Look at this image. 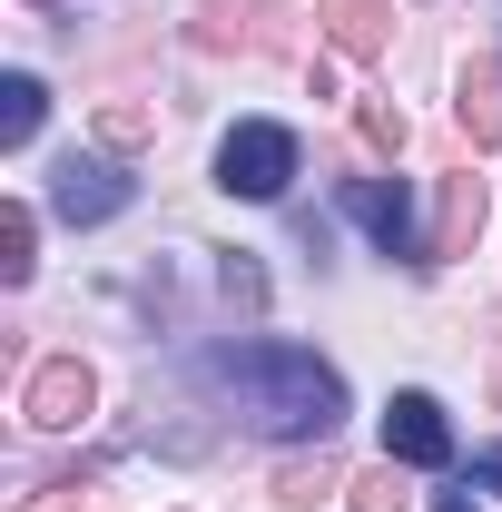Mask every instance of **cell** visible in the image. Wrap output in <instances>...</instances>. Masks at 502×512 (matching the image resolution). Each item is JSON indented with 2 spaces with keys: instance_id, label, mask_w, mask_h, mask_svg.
I'll use <instances>...</instances> for the list:
<instances>
[{
  "instance_id": "11",
  "label": "cell",
  "mask_w": 502,
  "mask_h": 512,
  "mask_svg": "<svg viewBox=\"0 0 502 512\" xmlns=\"http://www.w3.org/2000/svg\"><path fill=\"white\" fill-rule=\"evenodd\" d=\"M30 266H40V217L10 197L0 207V286H30Z\"/></svg>"
},
{
  "instance_id": "10",
  "label": "cell",
  "mask_w": 502,
  "mask_h": 512,
  "mask_svg": "<svg viewBox=\"0 0 502 512\" xmlns=\"http://www.w3.org/2000/svg\"><path fill=\"white\" fill-rule=\"evenodd\" d=\"M483 227V178H443V217H434V256H463Z\"/></svg>"
},
{
  "instance_id": "15",
  "label": "cell",
  "mask_w": 502,
  "mask_h": 512,
  "mask_svg": "<svg viewBox=\"0 0 502 512\" xmlns=\"http://www.w3.org/2000/svg\"><path fill=\"white\" fill-rule=\"evenodd\" d=\"M148 109H138V99H109V109H99V138H109V148H138V138H148Z\"/></svg>"
},
{
  "instance_id": "2",
  "label": "cell",
  "mask_w": 502,
  "mask_h": 512,
  "mask_svg": "<svg viewBox=\"0 0 502 512\" xmlns=\"http://www.w3.org/2000/svg\"><path fill=\"white\" fill-rule=\"evenodd\" d=\"M286 178H296V128H276V119L227 128V148H217V188L227 197H286Z\"/></svg>"
},
{
  "instance_id": "9",
  "label": "cell",
  "mask_w": 502,
  "mask_h": 512,
  "mask_svg": "<svg viewBox=\"0 0 502 512\" xmlns=\"http://www.w3.org/2000/svg\"><path fill=\"white\" fill-rule=\"evenodd\" d=\"M40 119H50V89H40L30 69H10V79H0V148H30Z\"/></svg>"
},
{
  "instance_id": "18",
  "label": "cell",
  "mask_w": 502,
  "mask_h": 512,
  "mask_svg": "<svg viewBox=\"0 0 502 512\" xmlns=\"http://www.w3.org/2000/svg\"><path fill=\"white\" fill-rule=\"evenodd\" d=\"M434 512H473V493H443V503H434Z\"/></svg>"
},
{
  "instance_id": "7",
  "label": "cell",
  "mask_w": 502,
  "mask_h": 512,
  "mask_svg": "<svg viewBox=\"0 0 502 512\" xmlns=\"http://www.w3.org/2000/svg\"><path fill=\"white\" fill-rule=\"evenodd\" d=\"M325 40L345 60H375L384 40H394V0H325Z\"/></svg>"
},
{
  "instance_id": "17",
  "label": "cell",
  "mask_w": 502,
  "mask_h": 512,
  "mask_svg": "<svg viewBox=\"0 0 502 512\" xmlns=\"http://www.w3.org/2000/svg\"><path fill=\"white\" fill-rule=\"evenodd\" d=\"M473 483H502V453H483V463H473Z\"/></svg>"
},
{
  "instance_id": "5",
  "label": "cell",
  "mask_w": 502,
  "mask_h": 512,
  "mask_svg": "<svg viewBox=\"0 0 502 512\" xmlns=\"http://www.w3.org/2000/svg\"><path fill=\"white\" fill-rule=\"evenodd\" d=\"M345 217L375 237L384 256H414V266H434V237H414V197L394 188V178H355L345 188Z\"/></svg>"
},
{
  "instance_id": "8",
  "label": "cell",
  "mask_w": 502,
  "mask_h": 512,
  "mask_svg": "<svg viewBox=\"0 0 502 512\" xmlns=\"http://www.w3.org/2000/svg\"><path fill=\"white\" fill-rule=\"evenodd\" d=\"M453 119H463V138L473 148H502V69H463V89H453Z\"/></svg>"
},
{
  "instance_id": "3",
  "label": "cell",
  "mask_w": 502,
  "mask_h": 512,
  "mask_svg": "<svg viewBox=\"0 0 502 512\" xmlns=\"http://www.w3.org/2000/svg\"><path fill=\"white\" fill-rule=\"evenodd\" d=\"M384 453L414 463V473H443V463H453V424H443V404L424 384H404V394L384 404Z\"/></svg>"
},
{
  "instance_id": "13",
  "label": "cell",
  "mask_w": 502,
  "mask_h": 512,
  "mask_svg": "<svg viewBox=\"0 0 502 512\" xmlns=\"http://www.w3.org/2000/svg\"><path fill=\"white\" fill-rule=\"evenodd\" d=\"M345 503H355V512H404V483H394V453H384L375 473H355V483H345Z\"/></svg>"
},
{
  "instance_id": "6",
  "label": "cell",
  "mask_w": 502,
  "mask_h": 512,
  "mask_svg": "<svg viewBox=\"0 0 502 512\" xmlns=\"http://www.w3.org/2000/svg\"><path fill=\"white\" fill-rule=\"evenodd\" d=\"M50 207H60L69 227H99V217H119L128 207V178L109 158H60V178H50Z\"/></svg>"
},
{
  "instance_id": "4",
  "label": "cell",
  "mask_w": 502,
  "mask_h": 512,
  "mask_svg": "<svg viewBox=\"0 0 502 512\" xmlns=\"http://www.w3.org/2000/svg\"><path fill=\"white\" fill-rule=\"evenodd\" d=\"M89 404H99V375H89L79 355H50L40 375L20 384V424H40V434H69V424H89Z\"/></svg>"
},
{
  "instance_id": "16",
  "label": "cell",
  "mask_w": 502,
  "mask_h": 512,
  "mask_svg": "<svg viewBox=\"0 0 502 512\" xmlns=\"http://www.w3.org/2000/svg\"><path fill=\"white\" fill-rule=\"evenodd\" d=\"M20 512H89V503H79V483H40V493H30Z\"/></svg>"
},
{
  "instance_id": "1",
  "label": "cell",
  "mask_w": 502,
  "mask_h": 512,
  "mask_svg": "<svg viewBox=\"0 0 502 512\" xmlns=\"http://www.w3.org/2000/svg\"><path fill=\"white\" fill-rule=\"evenodd\" d=\"M207 384L237 394L256 434H335V414H345V375L306 345H217Z\"/></svg>"
},
{
  "instance_id": "14",
  "label": "cell",
  "mask_w": 502,
  "mask_h": 512,
  "mask_svg": "<svg viewBox=\"0 0 502 512\" xmlns=\"http://www.w3.org/2000/svg\"><path fill=\"white\" fill-rule=\"evenodd\" d=\"M355 128H365V148H384V158L404 148V109L394 99H355Z\"/></svg>"
},
{
  "instance_id": "12",
  "label": "cell",
  "mask_w": 502,
  "mask_h": 512,
  "mask_svg": "<svg viewBox=\"0 0 502 512\" xmlns=\"http://www.w3.org/2000/svg\"><path fill=\"white\" fill-rule=\"evenodd\" d=\"M325 493H345L325 453H315V463H286V473H276V503H325Z\"/></svg>"
}]
</instances>
